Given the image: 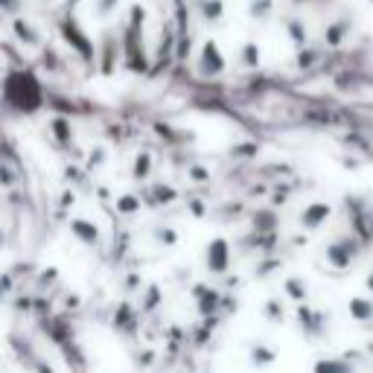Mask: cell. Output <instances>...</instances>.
<instances>
[{
	"label": "cell",
	"instance_id": "cell-22",
	"mask_svg": "<svg viewBox=\"0 0 373 373\" xmlns=\"http://www.w3.org/2000/svg\"><path fill=\"white\" fill-rule=\"evenodd\" d=\"M158 297H161V289L158 286H149V294H146V304H143V312H152L158 306Z\"/></svg>",
	"mask_w": 373,
	"mask_h": 373
},
{
	"label": "cell",
	"instance_id": "cell-4",
	"mask_svg": "<svg viewBox=\"0 0 373 373\" xmlns=\"http://www.w3.org/2000/svg\"><path fill=\"white\" fill-rule=\"evenodd\" d=\"M225 67H228V62H225V56H222L219 44L213 38H207L202 44V53H198V73H202L205 79H213V76H222Z\"/></svg>",
	"mask_w": 373,
	"mask_h": 373
},
{
	"label": "cell",
	"instance_id": "cell-2",
	"mask_svg": "<svg viewBox=\"0 0 373 373\" xmlns=\"http://www.w3.org/2000/svg\"><path fill=\"white\" fill-rule=\"evenodd\" d=\"M59 33H62V38L70 44V50L76 53L85 64H93L96 62V47H93V41L88 38V33L82 30V23H79V18L76 15H64V18H59Z\"/></svg>",
	"mask_w": 373,
	"mask_h": 373
},
{
	"label": "cell",
	"instance_id": "cell-14",
	"mask_svg": "<svg viewBox=\"0 0 373 373\" xmlns=\"http://www.w3.org/2000/svg\"><path fill=\"white\" fill-rule=\"evenodd\" d=\"M286 30H289V38L301 47L306 44V23L304 21H286Z\"/></svg>",
	"mask_w": 373,
	"mask_h": 373
},
{
	"label": "cell",
	"instance_id": "cell-13",
	"mask_svg": "<svg viewBox=\"0 0 373 373\" xmlns=\"http://www.w3.org/2000/svg\"><path fill=\"white\" fill-rule=\"evenodd\" d=\"M50 132H53V134H56V140H59V143H64V146L73 140L70 122H67L64 117H53V120H50Z\"/></svg>",
	"mask_w": 373,
	"mask_h": 373
},
{
	"label": "cell",
	"instance_id": "cell-26",
	"mask_svg": "<svg viewBox=\"0 0 373 373\" xmlns=\"http://www.w3.org/2000/svg\"><path fill=\"white\" fill-rule=\"evenodd\" d=\"M190 207H193V216H198V219L205 216V205H202V202H193Z\"/></svg>",
	"mask_w": 373,
	"mask_h": 373
},
{
	"label": "cell",
	"instance_id": "cell-16",
	"mask_svg": "<svg viewBox=\"0 0 373 373\" xmlns=\"http://www.w3.org/2000/svg\"><path fill=\"white\" fill-rule=\"evenodd\" d=\"M277 359V353L275 350H268V347H254V350H251V362L254 365H268V362H275Z\"/></svg>",
	"mask_w": 373,
	"mask_h": 373
},
{
	"label": "cell",
	"instance_id": "cell-28",
	"mask_svg": "<svg viewBox=\"0 0 373 373\" xmlns=\"http://www.w3.org/2000/svg\"><path fill=\"white\" fill-rule=\"evenodd\" d=\"M367 289H370V292H373V275H370V277H367Z\"/></svg>",
	"mask_w": 373,
	"mask_h": 373
},
{
	"label": "cell",
	"instance_id": "cell-15",
	"mask_svg": "<svg viewBox=\"0 0 373 373\" xmlns=\"http://www.w3.org/2000/svg\"><path fill=\"white\" fill-rule=\"evenodd\" d=\"M242 64H245V67H257V64H260V47H257L254 41H248V44L242 47Z\"/></svg>",
	"mask_w": 373,
	"mask_h": 373
},
{
	"label": "cell",
	"instance_id": "cell-8",
	"mask_svg": "<svg viewBox=\"0 0 373 373\" xmlns=\"http://www.w3.org/2000/svg\"><path fill=\"white\" fill-rule=\"evenodd\" d=\"M70 231L76 234V239H82V242H88V245H96V242H99V228L93 225V222L73 219V222H70Z\"/></svg>",
	"mask_w": 373,
	"mask_h": 373
},
{
	"label": "cell",
	"instance_id": "cell-6",
	"mask_svg": "<svg viewBox=\"0 0 373 373\" xmlns=\"http://www.w3.org/2000/svg\"><path fill=\"white\" fill-rule=\"evenodd\" d=\"M353 257H356V245H350L347 239H338L327 248V263L335 268H347L353 263Z\"/></svg>",
	"mask_w": 373,
	"mask_h": 373
},
{
	"label": "cell",
	"instance_id": "cell-19",
	"mask_svg": "<svg viewBox=\"0 0 373 373\" xmlns=\"http://www.w3.org/2000/svg\"><path fill=\"white\" fill-rule=\"evenodd\" d=\"M271 9H275V4H271V0H260V6H257V0H254V4H251V18L265 21L271 15Z\"/></svg>",
	"mask_w": 373,
	"mask_h": 373
},
{
	"label": "cell",
	"instance_id": "cell-17",
	"mask_svg": "<svg viewBox=\"0 0 373 373\" xmlns=\"http://www.w3.org/2000/svg\"><path fill=\"white\" fill-rule=\"evenodd\" d=\"M117 210L120 213H137L140 210V198L137 195H122V198H117Z\"/></svg>",
	"mask_w": 373,
	"mask_h": 373
},
{
	"label": "cell",
	"instance_id": "cell-24",
	"mask_svg": "<svg viewBox=\"0 0 373 373\" xmlns=\"http://www.w3.org/2000/svg\"><path fill=\"white\" fill-rule=\"evenodd\" d=\"M161 234V242H166V245H172V242H176L178 236H176V231H172V228H163V231H158Z\"/></svg>",
	"mask_w": 373,
	"mask_h": 373
},
{
	"label": "cell",
	"instance_id": "cell-10",
	"mask_svg": "<svg viewBox=\"0 0 373 373\" xmlns=\"http://www.w3.org/2000/svg\"><path fill=\"white\" fill-rule=\"evenodd\" d=\"M347 33H350V18H338V21H333L330 27H327V33H324L327 47H338V44L344 41Z\"/></svg>",
	"mask_w": 373,
	"mask_h": 373
},
{
	"label": "cell",
	"instance_id": "cell-21",
	"mask_svg": "<svg viewBox=\"0 0 373 373\" xmlns=\"http://www.w3.org/2000/svg\"><path fill=\"white\" fill-rule=\"evenodd\" d=\"M205 12V21H219L222 18V4H219V0H205V6H202Z\"/></svg>",
	"mask_w": 373,
	"mask_h": 373
},
{
	"label": "cell",
	"instance_id": "cell-18",
	"mask_svg": "<svg viewBox=\"0 0 373 373\" xmlns=\"http://www.w3.org/2000/svg\"><path fill=\"white\" fill-rule=\"evenodd\" d=\"M149 169H152V158H149L146 152L137 155V158H134V178H146Z\"/></svg>",
	"mask_w": 373,
	"mask_h": 373
},
{
	"label": "cell",
	"instance_id": "cell-25",
	"mask_svg": "<svg viewBox=\"0 0 373 373\" xmlns=\"http://www.w3.org/2000/svg\"><path fill=\"white\" fill-rule=\"evenodd\" d=\"M268 318H283V309H277V301H268Z\"/></svg>",
	"mask_w": 373,
	"mask_h": 373
},
{
	"label": "cell",
	"instance_id": "cell-9",
	"mask_svg": "<svg viewBox=\"0 0 373 373\" xmlns=\"http://www.w3.org/2000/svg\"><path fill=\"white\" fill-rule=\"evenodd\" d=\"M12 27H15V33H18V38H21L23 44H30V47H38V44H41L38 30L33 27V23H30L27 18H15V21H12Z\"/></svg>",
	"mask_w": 373,
	"mask_h": 373
},
{
	"label": "cell",
	"instance_id": "cell-11",
	"mask_svg": "<svg viewBox=\"0 0 373 373\" xmlns=\"http://www.w3.org/2000/svg\"><path fill=\"white\" fill-rule=\"evenodd\" d=\"M312 373H356V367L344 359H318Z\"/></svg>",
	"mask_w": 373,
	"mask_h": 373
},
{
	"label": "cell",
	"instance_id": "cell-27",
	"mask_svg": "<svg viewBox=\"0 0 373 373\" xmlns=\"http://www.w3.org/2000/svg\"><path fill=\"white\" fill-rule=\"evenodd\" d=\"M4 9H6L9 15H15V12H18V0H4Z\"/></svg>",
	"mask_w": 373,
	"mask_h": 373
},
{
	"label": "cell",
	"instance_id": "cell-7",
	"mask_svg": "<svg viewBox=\"0 0 373 373\" xmlns=\"http://www.w3.org/2000/svg\"><path fill=\"white\" fill-rule=\"evenodd\" d=\"M330 213H333V207H330V205L315 202V205H309V207L301 213V225H304V228H309V231H315V228H321V225H324V222L330 219Z\"/></svg>",
	"mask_w": 373,
	"mask_h": 373
},
{
	"label": "cell",
	"instance_id": "cell-20",
	"mask_svg": "<svg viewBox=\"0 0 373 373\" xmlns=\"http://www.w3.org/2000/svg\"><path fill=\"white\" fill-rule=\"evenodd\" d=\"M286 289H289V294L294 297V301H304V297H306V286L297 280V277H289L286 280Z\"/></svg>",
	"mask_w": 373,
	"mask_h": 373
},
{
	"label": "cell",
	"instance_id": "cell-1",
	"mask_svg": "<svg viewBox=\"0 0 373 373\" xmlns=\"http://www.w3.org/2000/svg\"><path fill=\"white\" fill-rule=\"evenodd\" d=\"M4 103L21 114H35L44 105V88L33 70H9L4 79Z\"/></svg>",
	"mask_w": 373,
	"mask_h": 373
},
{
	"label": "cell",
	"instance_id": "cell-23",
	"mask_svg": "<svg viewBox=\"0 0 373 373\" xmlns=\"http://www.w3.org/2000/svg\"><path fill=\"white\" fill-rule=\"evenodd\" d=\"M117 4H120V0H99V4H96V12H99V15H108L111 9H117Z\"/></svg>",
	"mask_w": 373,
	"mask_h": 373
},
{
	"label": "cell",
	"instance_id": "cell-12",
	"mask_svg": "<svg viewBox=\"0 0 373 373\" xmlns=\"http://www.w3.org/2000/svg\"><path fill=\"white\" fill-rule=\"evenodd\" d=\"M347 309H350V318H356V321H370L373 318V301H367V297H350Z\"/></svg>",
	"mask_w": 373,
	"mask_h": 373
},
{
	"label": "cell",
	"instance_id": "cell-5",
	"mask_svg": "<svg viewBox=\"0 0 373 373\" xmlns=\"http://www.w3.org/2000/svg\"><path fill=\"white\" fill-rule=\"evenodd\" d=\"M205 263H207V271H210V275H225V271L231 268V245H228V239L216 236V239L207 245Z\"/></svg>",
	"mask_w": 373,
	"mask_h": 373
},
{
	"label": "cell",
	"instance_id": "cell-3",
	"mask_svg": "<svg viewBox=\"0 0 373 373\" xmlns=\"http://www.w3.org/2000/svg\"><path fill=\"white\" fill-rule=\"evenodd\" d=\"M143 9L132 6L126 35H122V47H126V59L132 70H146V50H143Z\"/></svg>",
	"mask_w": 373,
	"mask_h": 373
}]
</instances>
